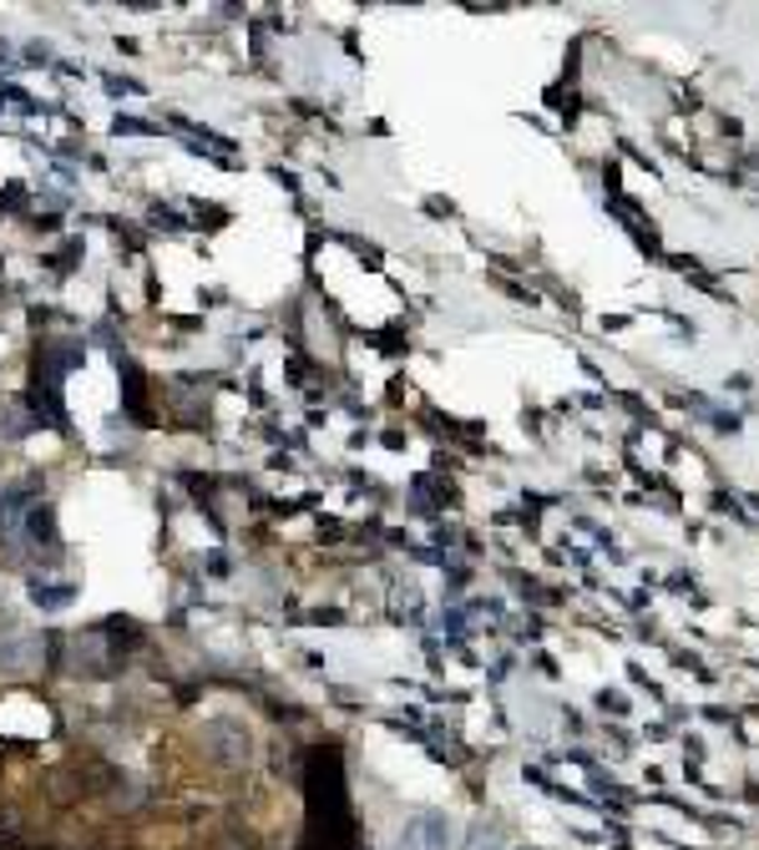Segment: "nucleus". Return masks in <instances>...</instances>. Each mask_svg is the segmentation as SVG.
<instances>
[{
  "mask_svg": "<svg viewBox=\"0 0 759 850\" xmlns=\"http://www.w3.org/2000/svg\"><path fill=\"white\" fill-rule=\"evenodd\" d=\"M396 850H451V820L436 815V810H420L406 820Z\"/></svg>",
  "mask_w": 759,
  "mask_h": 850,
  "instance_id": "obj_3",
  "label": "nucleus"
},
{
  "mask_svg": "<svg viewBox=\"0 0 759 850\" xmlns=\"http://www.w3.org/2000/svg\"><path fill=\"white\" fill-rule=\"evenodd\" d=\"M36 663H41V643H36V638L0 643V668H6V674H31Z\"/></svg>",
  "mask_w": 759,
  "mask_h": 850,
  "instance_id": "obj_4",
  "label": "nucleus"
},
{
  "mask_svg": "<svg viewBox=\"0 0 759 850\" xmlns=\"http://www.w3.org/2000/svg\"><path fill=\"white\" fill-rule=\"evenodd\" d=\"M31 597L41 607H67L71 603V583H41V577H36L31 583Z\"/></svg>",
  "mask_w": 759,
  "mask_h": 850,
  "instance_id": "obj_6",
  "label": "nucleus"
},
{
  "mask_svg": "<svg viewBox=\"0 0 759 850\" xmlns=\"http://www.w3.org/2000/svg\"><path fill=\"white\" fill-rule=\"evenodd\" d=\"M203 750H208L213 764L239 770V764H249V754H253V734H249V724H243V719L218 714V719H208V724H203Z\"/></svg>",
  "mask_w": 759,
  "mask_h": 850,
  "instance_id": "obj_2",
  "label": "nucleus"
},
{
  "mask_svg": "<svg viewBox=\"0 0 759 850\" xmlns=\"http://www.w3.org/2000/svg\"><path fill=\"white\" fill-rule=\"evenodd\" d=\"M466 850H506L502 825H496V820H476V825H471V840H466Z\"/></svg>",
  "mask_w": 759,
  "mask_h": 850,
  "instance_id": "obj_5",
  "label": "nucleus"
},
{
  "mask_svg": "<svg viewBox=\"0 0 759 850\" xmlns=\"http://www.w3.org/2000/svg\"><path fill=\"white\" fill-rule=\"evenodd\" d=\"M309 836L320 850L350 846V805H344V780L334 750H320L309 764Z\"/></svg>",
  "mask_w": 759,
  "mask_h": 850,
  "instance_id": "obj_1",
  "label": "nucleus"
}]
</instances>
